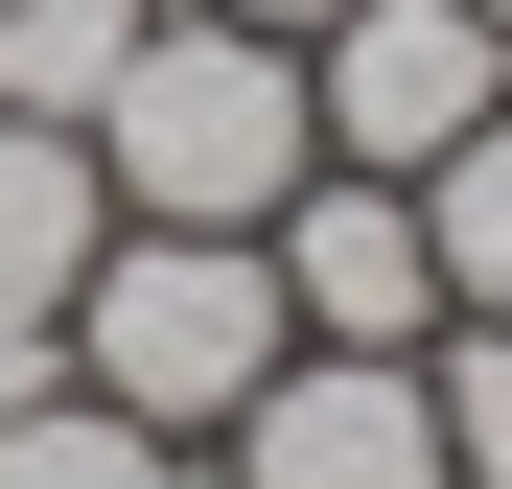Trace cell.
I'll return each mask as SVG.
<instances>
[{"instance_id":"1","label":"cell","mask_w":512,"mask_h":489,"mask_svg":"<svg viewBox=\"0 0 512 489\" xmlns=\"http://www.w3.org/2000/svg\"><path fill=\"white\" fill-rule=\"evenodd\" d=\"M70 140H94L117 233H256V210L326 163V140H303V47H280V24H210V0H163Z\"/></svg>"},{"instance_id":"2","label":"cell","mask_w":512,"mask_h":489,"mask_svg":"<svg viewBox=\"0 0 512 489\" xmlns=\"http://www.w3.org/2000/svg\"><path fill=\"white\" fill-rule=\"evenodd\" d=\"M280 257L256 233H94V280H70V396H117V420L210 443L256 373H280Z\"/></svg>"},{"instance_id":"3","label":"cell","mask_w":512,"mask_h":489,"mask_svg":"<svg viewBox=\"0 0 512 489\" xmlns=\"http://www.w3.org/2000/svg\"><path fill=\"white\" fill-rule=\"evenodd\" d=\"M466 117H512V24L489 0H350V24H303V140L419 187Z\"/></svg>"},{"instance_id":"4","label":"cell","mask_w":512,"mask_h":489,"mask_svg":"<svg viewBox=\"0 0 512 489\" xmlns=\"http://www.w3.org/2000/svg\"><path fill=\"white\" fill-rule=\"evenodd\" d=\"M256 257H280V326H303V350H443L419 187H373V163H303V187L256 210Z\"/></svg>"},{"instance_id":"5","label":"cell","mask_w":512,"mask_h":489,"mask_svg":"<svg viewBox=\"0 0 512 489\" xmlns=\"http://www.w3.org/2000/svg\"><path fill=\"white\" fill-rule=\"evenodd\" d=\"M233 489H443V420H419V350H280L210 420Z\"/></svg>"},{"instance_id":"6","label":"cell","mask_w":512,"mask_h":489,"mask_svg":"<svg viewBox=\"0 0 512 489\" xmlns=\"http://www.w3.org/2000/svg\"><path fill=\"white\" fill-rule=\"evenodd\" d=\"M94 233H117L94 140H70V117H0V303H70V280H94Z\"/></svg>"},{"instance_id":"7","label":"cell","mask_w":512,"mask_h":489,"mask_svg":"<svg viewBox=\"0 0 512 489\" xmlns=\"http://www.w3.org/2000/svg\"><path fill=\"white\" fill-rule=\"evenodd\" d=\"M419 257H443V326H512V117L419 163Z\"/></svg>"},{"instance_id":"8","label":"cell","mask_w":512,"mask_h":489,"mask_svg":"<svg viewBox=\"0 0 512 489\" xmlns=\"http://www.w3.org/2000/svg\"><path fill=\"white\" fill-rule=\"evenodd\" d=\"M140 24H163V0H0V117H94Z\"/></svg>"},{"instance_id":"9","label":"cell","mask_w":512,"mask_h":489,"mask_svg":"<svg viewBox=\"0 0 512 489\" xmlns=\"http://www.w3.org/2000/svg\"><path fill=\"white\" fill-rule=\"evenodd\" d=\"M0 489H187V443L117 420V396H24L0 420Z\"/></svg>"},{"instance_id":"10","label":"cell","mask_w":512,"mask_h":489,"mask_svg":"<svg viewBox=\"0 0 512 489\" xmlns=\"http://www.w3.org/2000/svg\"><path fill=\"white\" fill-rule=\"evenodd\" d=\"M419 420H443V489H512V326H443L419 350Z\"/></svg>"},{"instance_id":"11","label":"cell","mask_w":512,"mask_h":489,"mask_svg":"<svg viewBox=\"0 0 512 489\" xmlns=\"http://www.w3.org/2000/svg\"><path fill=\"white\" fill-rule=\"evenodd\" d=\"M24 396H70V303H0V420Z\"/></svg>"},{"instance_id":"12","label":"cell","mask_w":512,"mask_h":489,"mask_svg":"<svg viewBox=\"0 0 512 489\" xmlns=\"http://www.w3.org/2000/svg\"><path fill=\"white\" fill-rule=\"evenodd\" d=\"M210 24H280V47H303V24H350V0H210Z\"/></svg>"},{"instance_id":"13","label":"cell","mask_w":512,"mask_h":489,"mask_svg":"<svg viewBox=\"0 0 512 489\" xmlns=\"http://www.w3.org/2000/svg\"><path fill=\"white\" fill-rule=\"evenodd\" d=\"M187 489H233V466H210V443H187Z\"/></svg>"},{"instance_id":"14","label":"cell","mask_w":512,"mask_h":489,"mask_svg":"<svg viewBox=\"0 0 512 489\" xmlns=\"http://www.w3.org/2000/svg\"><path fill=\"white\" fill-rule=\"evenodd\" d=\"M489 24H512V0H489Z\"/></svg>"}]
</instances>
